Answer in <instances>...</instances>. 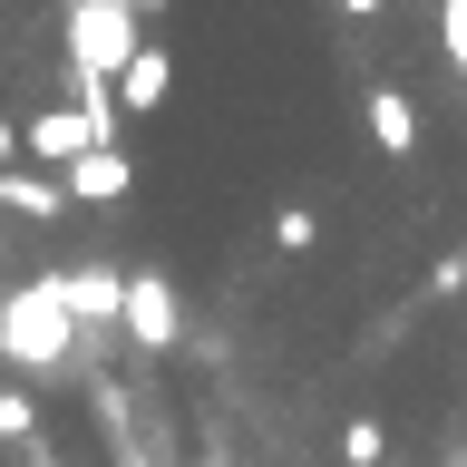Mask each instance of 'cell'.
<instances>
[{"label": "cell", "instance_id": "obj_1", "mask_svg": "<svg viewBox=\"0 0 467 467\" xmlns=\"http://www.w3.org/2000/svg\"><path fill=\"white\" fill-rule=\"evenodd\" d=\"M146 49L137 0H68V78H78V108L98 127H117V68Z\"/></svg>", "mask_w": 467, "mask_h": 467}, {"label": "cell", "instance_id": "obj_2", "mask_svg": "<svg viewBox=\"0 0 467 467\" xmlns=\"http://www.w3.org/2000/svg\"><path fill=\"white\" fill-rule=\"evenodd\" d=\"M68 350H78V312H68V292H58V273H39V283L0 292V360L29 379H68Z\"/></svg>", "mask_w": 467, "mask_h": 467}, {"label": "cell", "instance_id": "obj_3", "mask_svg": "<svg viewBox=\"0 0 467 467\" xmlns=\"http://www.w3.org/2000/svg\"><path fill=\"white\" fill-rule=\"evenodd\" d=\"M117 331L146 350H166L175 331H185V312H175V283L166 273H127V312H117Z\"/></svg>", "mask_w": 467, "mask_h": 467}, {"label": "cell", "instance_id": "obj_4", "mask_svg": "<svg viewBox=\"0 0 467 467\" xmlns=\"http://www.w3.org/2000/svg\"><path fill=\"white\" fill-rule=\"evenodd\" d=\"M20 137H29V156H39V166H58V175H68L88 146H108V127H98L88 108H49V117H29Z\"/></svg>", "mask_w": 467, "mask_h": 467}, {"label": "cell", "instance_id": "obj_5", "mask_svg": "<svg viewBox=\"0 0 467 467\" xmlns=\"http://www.w3.org/2000/svg\"><path fill=\"white\" fill-rule=\"evenodd\" d=\"M166 88H175V58L146 39V49L117 68V117H156V108H166Z\"/></svg>", "mask_w": 467, "mask_h": 467}, {"label": "cell", "instance_id": "obj_6", "mask_svg": "<svg viewBox=\"0 0 467 467\" xmlns=\"http://www.w3.org/2000/svg\"><path fill=\"white\" fill-rule=\"evenodd\" d=\"M58 292H68L78 331H88V321H117V312H127V273H108V263H78V273H58Z\"/></svg>", "mask_w": 467, "mask_h": 467}, {"label": "cell", "instance_id": "obj_7", "mask_svg": "<svg viewBox=\"0 0 467 467\" xmlns=\"http://www.w3.org/2000/svg\"><path fill=\"white\" fill-rule=\"evenodd\" d=\"M0 204H10V214H29V224H49V214H68V185H58V175H39V166H10V175H0Z\"/></svg>", "mask_w": 467, "mask_h": 467}, {"label": "cell", "instance_id": "obj_8", "mask_svg": "<svg viewBox=\"0 0 467 467\" xmlns=\"http://www.w3.org/2000/svg\"><path fill=\"white\" fill-rule=\"evenodd\" d=\"M58 185H68L78 204H108V195H127V156H117V146H88L78 166L58 175Z\"/></svg>", "mask_w": 467, "mask_h": 467}, {"label": "cell", "instance_id": "obj_9", "mask_svg": "<svg viewBox=\"0 0 467 467\" xmlns=\"http://www.w3.org/2000/svg\"><path fill=\"white\" fill-rule=\"evenodd\" d=\"M370 137H379V156H409L419 146V108H409L400 88H370Z\"/></svg>", "mask_w": 467, "mask_h": 467}, {"label": "cell", "instance_id": "obj_10", "mask_svg": "<svg viewBox=\"0 0 467 467\" xmlns=\"http://www.w3.org/2000/svg\"><path fill=\"white\" fill-rule=\"evenodd\" d=\"M273 244H283V254H312V244H321V214H312V204H283V214H273Z\"/></svg>", "mask_w": 467, "mask_h": 467}, {"label": "cell", "instance_id": "obj_11", "mask_svg": "<svg viewBox=\"0 0 467 467\" xmlns=\"http://www.w3.org/2000/svg\"><path fill=\"white\" fill-rule=\"evenodd\" d=\"M379 458H389L379 419H350V429H341V467H379Z\"/></svg>", "mask_w": 467, "mask_h": 467}, {"label": "cell", "instance_id": "obj_12", "mask_svg": "<svg viewBox=\"0 0 467 467\" xmlns=\"http://www.w3.org/2000/svg\"><path fill=\"white\" fill-rule=\"evenodd\" d=\"M0 438H10V448H29V438H39V409H29V389H0Z\"/></svg>", "mask_w": 467, "mask_h": 467}, {"label": "cell", "instance_id": "obj_13", "mask_svg": "<svg viewBox=\"0 0 467 467\" xmlns=\"http://www.w3.org/2000/svg\"><path fill=\"white\" fill-rule=\"evenodd\" d=\"M438 29H448V68L467 78V0H448V20H438Z\"/></svg>", "mask_w": 467, "mask_h": 467}, {"label": "cell", "instance_id": "obj_14", "mask_svg": "<svg viewBox=\"0 0 467 467\" xmlns=\"http://www.w3.org/2000/svg\"><path fill=\"white\" fill-rule=\"evenodd\" d=\"M429 292H467V254H438L429 263Z\"/></svg>", "mask_w": 467, "mask_h": 467}, {"label": "cell", "instance_id": "obj_15", "mask_svg": "<svg viewBox=\"0 0 467 467\" xmlns=\"http://www.w3.org/2000/svg\"><path fill=\"white\" fill-rule=\"evenodd\" d=\"M20 156H29V137H20V127H10V117H0V175L20 166Z\"/></svg>", "mask_w": 467, "mask_h": 467}, {"label": "cell", "instance_id": "obj_16", "mask_svg": "<svg viewBox=\"0 0 467 467\" xmlns=\"http://www.w3.org/2000/svg\"><path fill=\"white\" fill-rule=\"evenodd\" d=\"M20 467H58V448H49V438H29V448H20Z\"/></svg>", "mask_w": 467, "mask_h": 467}, {"label": "cell", "instance_id": "obj_17", "mask_svg": "<svg viewBox=\"0 0 467 467\" xmlns=\"http://www.w3.org/2000/svg\"><path fill=\"white\" fill-rule=\"evenodd\" d=\"M341 10H350V20H370V10H379V0H341Z\"/></svg>", "mask_w": 467, "mask_h": 467}, {"label": "cell", "instance_id": "obj_18", "mask_svg": "<svg viewBox=\"0 0 467 467\" xmlns=\"http://www.w3.org/2000/svg\"><path fill=\"white\" fill-rule=\"evenodd\" d=\"M448 467H467V448H458V458H448Z\"/></svg>", "mask_w": 467, "mask_h": 467}]
</instances>
